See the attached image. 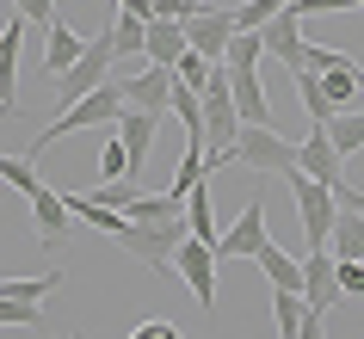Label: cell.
I'll list each match as a JSON object with an SVG mask.
<instances>
[{
	"instance_id": "3957f363",
	"label": "cell",
	"mask_w": 364,
	"mask_h": 339,
	"mask_svg": "<svg viewBox=\"0 0 364 339\" xmlns=\"http://www.w3.org/2000/svg\"><path fill=\"white\" fill-rule=\"evenodd\" d=\"M186 235H192L186 216H179V222H130L117 235V247H124L130 259H142L149 271H173V247L186 241Z\"/></svg>"
},
{
	"instance_id": "f546056e",
	"label": "cell",
	"mask_w": 364,
	"mask_h": 339,
	"mask_svg": "<svg viewBox=\"0 0 364 339\" xmlns=\"http://www.w3.org/2000/svg\"><path fill=\"white\" fill-rule=\"evenodd\" d=\"M38 315H43V302H31V296H0V327H31Z\"/></svg>"
},
{
	"instance_id": "7a4b0ae2",
	"label": "cell",
	"mask_w": 364,
	"mask_h": 339,
	"mask_svg": "<svg viewBox=\"0 0 364 339\" xmlns=\"http://www.w3.org/2000/svg\"><path fill=\"white\" fill-rule=\"evenodd\" d=\"M235 161L253 173H296V142L290 136H278V124H241V136H235Z\"/></svg>"
},
{
	"instance_id": "603a6c76",
	"label": "cell",
	"mask_w": 364,
	"mask_h": 339,
	"mask_svg": "<svg viewBox=\"0 0 364 339\" xmlns=\"http://www.w3.org/2000/svg\"><path fill=\"white\" fill-rule=\"evenodd\" d=\"M142 38H149V25L136 13H117L112 19V56L117 62H142Z\"/></svg>"
},
{
	"instance_id": "44dd1931",
	"label": "cell",
	"mask_w": 364,
	"mask_h": 339,
	"mask_svg": "<svg viewBox=\"0 0 364 339\" xmlns=\"http://www.w3.org/2000/svg\"><path fill=\"white\" fill-rule=\"evenodd\" d=\"M327 253H333V259H364V216L358 210H340V216H333Z\"/></svg>"
},
{
	"instance_id": "7402d4cb",
	"label": "cell",
	"mask_w": 364,
	"mask_h": 339,
	"mask_svg": "<svg viewBox=\"0 0 364 339\" xmlns=\"http://www.w3.org/2000/svg\"><path fill=\"white\" fill-rule=\"evenodd\" d=\"M186 228H192L198 241L216 247V235H223V228H216V210H210V185H192V191H186Z\"/></svg>"
},
{
	"instance_id": "ab89813d",
	"label": "cell",
	"mask_w": 364,
	"mask_h": 339,
	"mask_svg": "<svg viewBox=\"0 0 364 339\" xmlns=\"http://www.w3.org/2000/svg\"><path fill=\"white\" fill-rule=\"evenodd\" d=\"M0 117H6V112H0Z\"/></svg>"
},
{
	"instance_id": "f1b7e54d",
	"label": "cell",
	"mask_w": 364,
	"mask_h": 339,
	"mask_svg": "<svg viewBox=\"0 0 364 339\" xmlns=\"http://www.w3.org/2000/svg\"><path fill=\"white\" fill-rule=\"evenodd\" d=\"M210 68H216V62H204L198 50H186V56L173 62V80H179V87H192V93H198V87L210 80Z\"/></svg>"
},
{
	"instance_id": "8d00e7d4",
	"label": "cell",
	"mask_w": 364,
	"mask_h": 339,
	"mask_svg": "<svg viewBox=\"0 0 364 339\" xmlns=\"http://www.w3.org/2000/svg\"><path fill=\"white\" fill-rule=\"evenodd\" d=\"M161 333H167V321H142V327H136L130 339H161Z\"/></svg>"
},
{
	"instance_id": "8fae6325",
	"label": "cell",
	"mask_w": 364,
	"mask_h": 339,
	"mask_svg": "<svg viewBox=\"0 0 364 339\" xmlns=\"http://www.w3.org/2000/svg\"><path fill=\"white\" fill-rule=\"evenodd\" d=\"M303 302L309 308H333L340 302V259L327 247H309L303 253Z\"/></svg>"
},
{
	"instance_id": "d4e9b609",
	"label": "cell",
	"mask_w": 364,
	"mask_h": 339,
	"mask_svg": "<svg viewBox=\"0 0 364 339\" xmlns=\"http://www.w3.org/2000/svg\"><path fill=\"white\" fill-rule=\"evenodd\" d=\"M284 6L290 0H241V6H229V13H235V31H266Z\"/></svg>"
},
{
	"instance_id": "4316f807",
	"label": "cell",
	"mask_w": 364,
	"mask_h": 339,
	"mask_svg": "<svg viewBox=\"0 0 364 339\" xmlns=\"http://www.w3.org/2000/svg\"><path fill=\"white\" fill-rule=\"evenodd\" d=\"M272 321H278V339H296V327H303V296L296 290H272Z\"/></svg>"
},
{
	"instance_id": "d6a6232c",
	"label": "cell",
	"mask_w": 364,
	"mask_h": 339,
	"mask_svg": "<svg viewBox=\"0 0 364 339\" xmlns=\"http://www.w3.org/2000/svg\"><path fill=\"white\" fill-rule=\"evenodd\" d=\"M340 296H364V259H340Z\"/></svg>"
},
{
	"instance_id": "52a82bcc",
	"label": "cell",
	"mask_w": 364,
	"mask_h": 339,
	"mask_svg": "<svg viewBox=\"0 0 364 339\" xmlns=\"http://www.w3.org/2000/svg\"><path fill=\"white\" fill-rule=\"evenodd\" d=\"M216 247L210 241H198V235H186V241L173 247V271L186 278V290L198 296V308H216Z\"/></svg>"
},
{
	"instance_id": "8992f818",
	"label": "cell",
	"mask_w": 364,
	"mask_h": 339,
	"mask_svg": "<svg viewBox=\"0 0 364 339\" xmlns=\"http://www.w3.org/2000/svg\"><path fill=\"white\" fill-rule=\"evenodd\" d=\"M124 99H130L136 112H154V117H167L173 112V68H161V62H124Z\"/></svg>"
},
{
	"instance_id": "d590c367",
	"label": "cell",
	"mask_w": 364,
	"mask_h": 339,
	"mask_svg": "<svg viewBox=\"0 0 364 339\" xmlns=\"http://www.w3.org/2000/svg\"><path fill=\"white\" fill-rule=\"evenodd\" d=\"M333 204H340V210H358V216H364V191H352V185L340 179V185H333Z\"/></svg>"
},
{
	"instance_id": "9a60e30c",
	"label": "cell",
	"mask_w": 364,
	"mask_h": 339,
	"mask_svg": "<svg viewBox=\"0 0 364 339\" xmlns=\"http://www.w3.org/2000/svg\"><path fill=\"white\" fill-rule=\"evenodd\" d=\"M154 130H161V117H154V112H136V105L117 112V142H124V154H130L136 173H142V161L154 154Z\"/></svg>"
},
{
	"instance_id": "83f0119b",
	"label": "cell",
	"mask_w": 364,
	"mask_h": 339,
	"mask_svg": "<svg viewBox=\"0 0 364 339\" xmlns=\"http://www.w3.org/2000/svg\"><path fill=\"white\" fill-rule=\"evenodd\" d=\"M223 62H229V68H259V62H266V38H259V31H235Z\"/></svg>"
},
{
	"instance_id": "30bf717a",
	"label": "cell",
	"mask_w": 364,
	"mask_h": 339,
	"mask_svg": "<svg viewBox=\"0 0 364 339\" xmlns=\"http://www.w3.org/2000/svg\"><path fill=\"white\" fill-rule=\"evenodd\" d=\"M25 31H31V25H25L19 13H13V19L0 25V112H6V117L19 112V68H25Z\"/></svg>"
},
{
	"instance_id": "5bb4252c",
	"label": "cell",
	"mask_w": 364,
	"mask_h": 339,
	"mask_svg": "<svg viewBox=\"0 0 364 339\" xmlns=\"http://www.w3.org/2000/svg\"><path fill=\"white\" fill-rule=\"evenodd\" d=\"M259 38H266V56H278V62L290 68V75H296V68L309 62V38H303V19H296L290 6H284V13H278V19L266 25V31H259Z\"/></svg>"
},
{
	"instance_id": "2e32d148",
	"label": "cell",
	"mask_w": 364,
	"mask_h": 339,
	"mask_svg": "<svg viewBox=\"0 0 364 339\" xmlns=\"http://www.w3.org/2000/svg\"><path fill=\"white\" fill-rule=\"evenodd\" d=\"M229 93H235V112H241V124H272V99H266V80H259V68H229Z\"/></svg>"
},
{
	"instance_id": "74e56055",
	"label": "cell",
	"mask_w": 364,
	"mask_h": 339,
	"mask_svg": "<svg viewBox=\"0 0 364 339\" xmlns=\"http://www.w3.org/2000/svg\"><path fill=\"white\" fill-rule=\"evenodd\" d=\"M358 93H364V62H358Z\"/></svg>"
},
{
	"instance_id": "4fadbf2b",
	"label": "cell",
	"mask_w": 364,
	"mask_h": 339,
	"mask_svg": "<svg viewBox=\"0 0 364 339\" xmlns=\"http://www.w3.org/2000/svg\"><path fill=\"white\" fill-rule=\"evenodd\" d=\"M340 154H333V136L321 130V124H309V136L296 142V173H309V179H321V185H340Z\"/></svg>"
},
{
	"instance_id": "ffe728a7",
	"label": "cell",
	"mask_w": 364,
	"mask_h": 339,
	"mask_svg": "<svg viewBox=\"0 0 364 339\" xmlns=\"http://www.w3.org/2000/svg\"><path fill=\"white\" fill-rule=\"evenodd\" d=\"M321 130L333 136V154H340V161H352V154L364 149V105H352V112H333Z\"/></svg>"
},
{
	"instance_id": "cb8c5ba5",
	"label": "cell",
	"mask_w": 364,
	"mask_h": 339,
	"mask_svg": "<svg viewBox=\"0 0 364 339\" xmlns=\"http://www.w3.org/2000/svg\"><path fill=\"white\" fill-rule=\"evenodd\" d=\"M296 93H303V112H309V124H327L333 117V99H327V87H321V75L315 68H296Z\"/></svg>"
},
{
	"instance_id": "e575fe53",
	"label": "cell",
	"mask_w": 364,
	"mask_h": 339,
	"mask_svg": "<svg viewBox=\"0 0 364 339\" xmlns=\"http://www.w3.org/2000/svg\"><path fill=\"white\" fill-rule=\"evenodd\" d=\"M333 62H340V50H321V43H309V62H303V68H315V75H327Z\"/></svg>"
},
{
	"instance_id": "7c38bea8",
	"label": "cell",
	"mask_w": 364,
	"mask_h": 339,
	"mask_svg": "<svg viewBox=\"0 0 364 339\" xmlns=\"http://www.w3.org/2000/svg\"><path fill=\"white\" fill-rule=\"evenodd\" d=\"M68 198H62L56 185H38L31 191V228H38V247H62L68 241Z\"/></svg>"
},
{
	"instance_id": "836d02e7",
	"label": "cell",
	"mask_w": 364,
	"mask_h": 339,
	"mask_svg": "<svg viewBox=\"0 0 364 339\" xmlns=\"http://www.w3.org/2000/svg\"><path fill=\"white\" fill-rule=\"evenodd\" d=\"M290 13L309 19V13H352V0H290Z\"/></svg>"
},
{
	"instance_id": "1f68e13d",
	"label": "cell",
	"mask_w": 364,
	"mask_h": 339,
	"mask_svg": "<svg viewBox=\"0 0 364 339\" xmlns=\"http://www.w3.org/2000/svg\"><path fill=\"white\" fill-rule=\"evenodd\" d=\"M99 179H130V154H124V142H105V149H99Z\"/></svg>"
},
{
	"instance_id": "9c48e42d",
	"label": "cell",
	"mask_w": 364,
	"mask_h": 339,
	"mask_svg": "<svg viewBox=\"0 0 364 339\" xmlns=\"http://www.w3.org/2000/svg\"><path fill=\"white\" fill-rule=\"evenodd\" d=\"M229 38H235V13L229 6H198L192 19H186V50H198L204 62L229 56Z\"/></svg>"
},
{
	"instance_id": "484cf974",
	"label": "cell",
	"mask_w": 364,
	"mask_h": 339,
	"mask_svg": "<svg viewBox=\"0 0 364 339\" xmlns=\"http://www.w3.org/2000/svg\"><path fill=\"white\" fill-rule=\"evenodd\" d=\"M0 185H13L19 198H31V191H38L43 179H38V167H31L25 154H0Z\"/></svg>"
},
{
	"instance_id": "e0dca14e",
	"label": "cell",
	"mask_w": 364,
	"mask_h": 339,
	"mask_svg": "<svg viewBox=\"0 0 364 339\" xmlns=\"http://www.w3.org/2000/svg\"><path fill=\"white\" fill-rule=\"evenodd\" d=\"M80 50H87V38H80V31H68V25H50V31H43V50H38V68H43V75H50V80H56L62 75V68H75V62H80Z\"/></svg>"
},
{
	"instance_id": "ba28073f",
	"label": "cell",
	"mask_w": 364,
	"mask_h": 339,
	"mask_svg": "<svg viewBox=\"0 0 364 339\" xmlns=\"http://www.w3.org/2000/svg\"><path fill=\"white\" fill-rule=\"evenodd\" d=\"M266 247H272V235H266V204L253 198V204L241 210L223 235H216V259H259Z\"/></svg>"
},
{
	"instance_id": "f35d334b",
	"label": "cell",
	"mask_w": 364,
	"mask_h": 339,
	"mask_svg": "<svg viewBox=\"0 0 364 339\" xmlns=\"http://www.w3.org/2000/svg\"><path fill=\"white\" fill-rule=\"evenodd\" d=\"M352 6H364V0H352Z\"/></svg>"
},
{
	"instance_id": "277c9868",
	"label": "cell",
	"mask_w": 364,
	"mask_h": 339,
	"mask_svg": "<svg viewBox=\"0 0 364 339\" xmlns=\"http://www.w3.org/2000/svg\"><path fill=\"white\" fill-rule=\"evenodd\" d=\"M112 68H117V56H112V31H105V38H93L87 50H80L75 68H62V75H56V105H75V99H87L93 87H105Z\"/></svg>"
},
{
	"instance_id": "ac0fdd59",
	"label": "cell",
	"mask_w": 364,
	"mask_h": 339,
	"mask_svg": "<svg viewBox=\"0 0 364 339\" xmlns=\"http://www.w3.org/2000/svg\"><path fill=\"white\" fill-rule=\"evenodd\" d=\"M179 56H186V25H179V19H149L142 62H161V68H173Z\"/></svg>"
},
{
	"instance_id": "5b68a950",
	"label": "cell",
	"mask_w": 364,
	"mask_h": 339,
	"mask_svg": "<svg viewBox=\"0 0 364 339\" xmlns=\"http://www.w3.org/2000/svg\"><path fill=\"white\" fill-rule=\"evenodd\" d=\"M290 191H296L303 241H309V247H327V235H333V216H340V204H333V185L309 179V173H290ZM309 247H303V253H309Z\"/></svg>"
},
{
	"instance_id": "4dcf8cb0",
	"label": "cell",
	"mask_w": 364,
	"mask_h": 339,
	"mask_svg": "<svg viewBox=\"0 0 364 339\" xmlns=\"http://www.w3.org/2000/svg\"><path fill=\"white\" fill-rule=\"evenodd\" d=\"M13 13H19L31 31H50V25H56V0H13Z\"/></svg>"
},
{
	"instance_id": "d6986e66",
	"label": "cell",
	"mask_w": 364,
	"mask_h": 339,
	"mask_svg": "<svg viewBox=\"0 0 364 339\" xmlns=\"http://www.w3.org/2000/svg\"><path fill=\"white\" fill-rule=\"evenodd\" d=\"M253 265L266 271L272 290H296V296H303V259H296V253H284V247H266Z\"/></svg>"
},
{
	"instance_id": "6da1fadb",
	"label": "cell",
	"mask_w": 364,
	"mask_h": 339,
	"mask_svg": "<svg viewBox=\"0 0 364 339\" xmlns=\"http://www.w3.org/2000/svg\"><path fill=\"white\" fill-rule=\"evenodd\" d=\"M124 105H130V99H124V87H117V80L93 87L87 99H75V105H62V112L50 117V124H43L38 136H31V149H25V161L38 167V161H43L50 149H56L62 136H80V130H117V112H124Z\"/></svg>"
}]
</instances>
